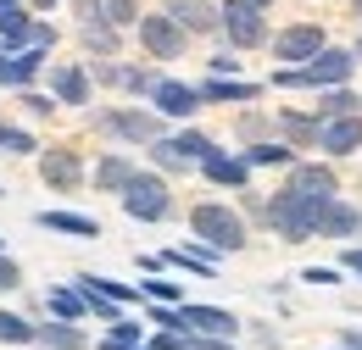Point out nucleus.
I'll return each mask as SVG.
<instances>
[{"label":"nucleus","instance_id":"1","mask_svg":"<svg viewBox=\"0 0 362 350\" xmlns=\"http://www.w3.org/2000/svg\"><path fill=\"white\" fill-rule=\"evenodd\" d=\"M351 67H357V50H334V44H323L313 61H301V67H279L273 84H279V89H329V84H346Z\"/></svg>","mask_w":362,"mask_h":350},{"label":"nucleus","instance_id":"2","mask_svg":"<svg viewBox=\"0 0 362 350\" xmlns=\"http://www.w3.org/2000/svg\"><path fill=\"white\" fill-rule=\"evenodd\" d=\"M189 234H195L206 251H218V256L245 251V222H240V212L223 206V200H201V206L189 212Z\"/></svg>","mask_w":362,"mask_h":350},{"label":"nucleus","instance_id":"3","mask_svg":"<svg viewBox=\"0 0 362 350\" xmlns=\"http://www.w3.org/2000/svg\"><path fill=\"white\" fill-rule=\"evenodd\" d=\"M323 206L329 200H313V195H296V189H279L268 200V222L273 234H284L290 245H301V239H313L317 222H323Z\"/></svg>","mask_w":362,"mask_h":350},{"label":"nucleus","instance_id":"4","mask_svg":"<svg viewBox=\"0 0 362 350\" xmlns=\"http://www.w3.org/2000/svg\"><path fill=\"white\" fill-rule=\"evenodd\" d=\"M123 212L139 222H162L168 212H173V195H168V178H156V173H139L123 183Z\"/></svg>","mask_w":362,"mask_h":350},{"label":"nucleus","instance_id":"5","mask_svg":"<svg viewBox=\"0 0 362 350\" xmlns=\"http://www.w3.org/2000/svg\"><path fill=\"white\" fill-rule=\"evenodd\" d=\"M139 44H145V56H156V61H179L184 56V44H189V34H184L179 23L168 17V11H156V17H145L139 11Z\"/></svg>","mask_w":362,"mask_h":350},{"label":"nucleus","instance_id":"6","mask_svg":"<svg viewBox=\"0 0 362 350\" xmlns=\"http://www.w3.org/2000/svg\"><path fill=\"white\" fill-rule=\"evenodd\" d=\"M223 34H228V44H240V50L268 44V17H262V6L228 0V6H223Z\"/></svg>","mask_w":362,"mask_h":350},{"label":"nucleus","instance_id":"7","mask_svg":"<svg viewBox=\"0 0 362 350\" xmlns=\"http://www.w3.org/2000/svg\"><path fill=\"white\" fill-rule=\"evenodd\" d=\"M100 128L112 139H129V145H151V139H162V111H134V106L100 111Z\"/></svg>","mask_w":362,"mask_h":350},{"label":"nucleus","instance_id":"8","mask_svg":"<svg viewBox=\"0 0 362 350\" xmlns=\"http://www.w3.org/2000/svg\"><path fill=\"white\" fill-rule=\"evenodd\" d=\"M323 44H329V40H323V28H317V23H296V28L273 34V56H279V61H290V67H301V61H313Z\"/></svg>","mask_w":362,"mask_h":350},{"label":"nucleus","instance_id":"9","mask_svg":"<svg viewBox=\"0 0 362 350\" xmlns=\"http://www.w3.org/2000/svg\"><path fill=\"white\" fill-rule=\"evenodd\" d=\"M317 150H329V156H357V150H362V117H357V111H346V117H323Z\"/></svg>","mask_w":362,"mask_h":350},{"label":"nucleus","instance_id":"10","mask_svg":"<svg viewBox=\"0 0 362 350\" xmlns=\"http://www.w3.org/2000/svg\"><path fill=\"white\" fill-rule=\"evenodd\" d=\"M284 189L313 195V200H334L340 195V178H334V167H323V162H290V183Z\"/></svg>","mask_w":362,"mask_h":350},{"label":"nucleus","instance_id":"11","mask_svg":"<svg viewBox=\"0 0 362 350\" xmlns=\"http://www.w3.org/2000/svg\"><path fill=\"white\" fill-rule=\"evenodd\" d=\"M0 40L6 50H23V44H50V28L34 23L23 6H0Z\"/></svg>","mask_w":362,"mask_h":350},{"label":"nucleus","instance_id":"12","mask_svg":"<svg viewBox=\"0 0 362 350\" xmlns=\"http://www.w3.org/2000/svg\"><path fill=\"white\" fill-rule=\"evenodd\" d=\"M195 106H201V89L179 84V78L151 84V111H162V117H195Z\"/></svg>","mask_w":362,"mask_h":350},{"label":"nucleus","instance_id":"13","mask_svg":"<svg viewBox=\"0 0 362 350\" xmlns=\"http://www.w3.org/2000/svg\"><path fill=\"white\" fill-rule=\"evenodd\" d=\"M162 11L179 23L184 34H212V28H223V6H212V0H168Z\"/></svg>","mask_w":362,"mask_h":350},{"label":"nucleus","instance_id":"14","mask_svg":"<svg viewBox=\"0 0 362 350\" xmlns=\"http://www.w3.org/2000/svg\"><path fill=\"white\" fill-rule=\"evenodd\" d=\"M179 317H184V328L189 334H218V339H234V311H223V306H179Z\"/></svg>","mask_w":362,"mask_h":350},{"label":"nucleus","instance_id":"15","mask_svg":"<svg viewBox=\"0 0 362 350\" xmlns=\"http://www.w3.org/2000/svg\"><path fill=\"white\" fill-rule=\"evenodd\" d=\"M201 173L212 178V183H223V189H245L251 162H245V156H228V150H212V156L201 162Z\"/></svg>","mask_w":362,"mask_h":350},{"label":"nucleus","instance_id":"16","mask_svg":"<svg viewBox=\"0 0 362 350\" xmlns=\"http://www.w3.org/2000/svg\"><path fill=\"white\" fill-rule=\"evenodd\" d=\"M50 89H56V100H67V106H90V73L73 67V61L50 67Z\"/></svg>","mask_w":362,"mask_h":350},{"label":"nucleus","instance_id":"17","mask_svg":"<svg viewBox=\"0 0 362 350\" xmlns=\"http://www.w3.org/2000/svg\"><path fill=\"white\" fill-rule=\"evenodd\" d=\"M357 228H362V212L351 206V200H340V195H334V200L323 206V222H317V234H323V239H351Z\"/></svg>","mask_w":362,"mask_h":350},{"label":"nucleus","instance_id":"18","mask_svg":"<svg viewBox=\"0 0 362 350\" xmlns=\"http://www.w3.org/2000/svg\"><path fill=\"white\" fill-rule=\"evenodd\" d=\"M40 173H45L50 189H62V195H67V189H78L84 167H78V156H73V150H50L45 162H40Z\"/></svg>","mask_w":362,"mask_h":350},{"label":"nucleus","instance_id":"19","mask_svg":"<svg viewBox=\"0 0 362 350\" xmlns=\"http://www.w3.org/2000/svg\"><path fill=\"white\" fill-rule=\"evenodd\" d=\"M90 78H100V84H112V89H134V95H151V84H156L145 67H117V61H95Z\"/></svg>","mask_w":362,"mask_h":350},{"label":"nucleus","instance_id":"20","mask_svg":"<svg viewBox=\"0 0 362 350\" xmlns=\"http://www.w3.org/2000/svg\"><path fill=\"white\" fill-rule=\"evenodd\" d=\"M40 228H50V234H73V239H95V234H100V222L84 217V212H40Z\"/></svg>","mask_w":362,"mask_h":350},{"label":"nucleus","instance_id":"21","mask_svg":"<svg viewBox=\"0 0 362 350\" xmlns=\"http://www.w3.org/2000/svg\"><path fill=\"white\" fill-rule=\"evenodd\" d=\"M257 95H262V84H245V78H218V73L201 84V100H257Z\"/></svg>","mask_w":362,"mask_h":350},{"label":"nucleus","instance_id":"22","mask_svg":"<svg viewBox=\"0 0 362 350\" xmlns=\"http://www.w3.org/2000/svg\"><path fill=\"white\" fill-rule=\"evenodd\" d=\"M134 178V162L129 156H100V167H95V183L106 189V195H123V183Z\"/></svg>","mask_w":362,"mask_h":350},{"label":"nucleus","instance_id":"23","mask_svg":"<svg viewBox=\"0 0 362 350\" xmlns=\"http://www.w3.org/2000/svg\"><path fill=\"white\" fill-rule=\"evenodd\" d=\"M90 23H112V28H129V23H139V6H134V0H95Z\"/></svg>","mask_w":362,"mask_h":350},{"label":"nucleus","instance_id":"24","mask_svg":"<svg viewBox=\"0 0 362 350\" xmlns=\"http://www.w3.org/2000/svg\"><path fill=\"white\" fill-rule=\"evenodd\" d=\"M50 317H62V322H78L84 311H90V301H84V289H50Z\"/></svg>","mask_w":362,"mask_h":350},{"label":"nucleus","instance_id":"25","mask_svg":"<svg viewBox=\"0 0 362 350\" xmlns=\"http://www.w3.org/2000/svg\"><path fill=\"white\" fill-rule=\"evenodd\" d=\"M34 339H40V345H50V350H84V334H78L73 322H62V317H56L50 328H34Z\"/></svg>","mask_w":362,"mask_h":350},{"label":"nucleus","instance_id":"26","mask_svg":"<svg viewBox=\"0 0 362 350\" xmlns=\"http://www.w3.org/2000/svg\"><path fill=\"white\" fill-rule=\"evenodd\" d=\"M279 128L290 145H317V128H323V117H301V111H284L279 117Z\"/></svg>","mask_w":362,"mask_h":350},{"label":"nucleus","instance_id":"27","mask_svg":"<svg viewBox=\"0 0 362 350\" xmlns=\"http://www.w3.org/2000/svg\"><path fill=\"white\" fill-rule=\"evenodd\" d=\"M162 262H168V267H184V272H201V278H212V272H218V251H195V245H189V251L162 256Z\"/></svg>","mask_w":362,"mask_h":350},{"label":"nucleus","instance_id":"28","mask_svg":"<svg viewBox=\"0 0 362 350\" xmlns=\"http://www.w3.org/2000/svg\"><path fill=\"white\" fill-rule=\"evenodd\" d=\"M357 106H362V100L346 84H329V89H323V100H317V117H346V111H357Z\"/></svg>","mask_w":362,"mask_h":350},{"label":"nucleus","instance_id":"29","mask_svg":"<svg viewBox=\"0 0 362 350\" xmlns=\"http://www.w3.org/2000/svg\"><path fill=\"white\" fill-rule=\"evenodd\" d=\"M151 162H156L162 173H189V167H195V162L184 156V150L173 145V139H151Z\"/></svg>","mask_w":362,"mask_h":350},{"label":"nucleus","instance_id":"30","mask_svg":"<svg viewBox=\"0 0 362 350\" xmlns=\"http://www.w3.org/2000/svg\"><path fill=\"white\" fill-rule=\"evenodd\" d=\"M245 162H251V167H290V162H296V150H290V145H251V150H245Z\"/></svg>","mask_w":362,"mask_h":350},{"label":"nucleus","instance_id":"31","mask_svg":"<svg viewBox=\"0 0 362 350\" xmlns=\"http://www.w3.org/2000/svg\"><path fill=\"white\" fill-rule=\"evenodd\" d=\"M28 339H34V322L17 311H0V345H28Z\"/></svg>","mask_w":362,"mask_h":350},{"label":"nucleus","instance_id":"32","mask_svg":"<svg viewBox=\"0 0 362 350\" xmlns=\"http://www.w3.org/2000/svg\"><path fill=\"white\" fill-rule=\"evenodd\" d=\"M84 44H90L95 56H112L117 50V28L112 23H84Z\"/></svg>","mask_w":362,"mask_h":350},{"label":"nucleus","instance_id":"33","mask_svg":"<svg viewBox=\"0 0 362 350\" xmlns=\"http://www.w3.org/2000/svg\"><path fill=\"white\" fill-rule=\"evenodd\" d=\"M173 145H179V150H184V156H189V162H195V167H201V162H206V156L218 150V145H212L206 133H195V128H184L179 139H173Z\"/></svg>","mask_w":362,"mask_h":350},{"label":"nucleus","instance_id":"34","mask_svg":"<svg viewBox=\"0 0 362 350\" xmlns=\"http://www.w3.org/2000/svg\"><path fill=\"white\" fill-rule=\"evenodd\" d=\"M139 295L145 301H162V306H179V284H168V278H145Z\"/></svg>","mask_w":362,"mask_h":350},{"label":"nucleus","instance_id":"35","mask_svg":"<svg viewBox=\"0 0 362 350\" xmlns=\"http://www.w3.org/2000/svg\"><path fill=\"white\" fill-rule=\"evenodd\" d=\"M0 150H17V156H23V150H34V133H28V128H11V123H0Z\"/></svg>","mask_w":362,"mask_h":350},{"label":"nucleus","instance_id":"36","mask_svg":"<svg viewBox=\"0 0 362 350\" xmlns=\"http://www.w3.org/2000/svg\"><path fill=\"white\" fill-rule=\"evenodd\" d=\"M139 334H145V328H139L134 317H117V322H112V339H123V345H139Z\"/></svg>","mask_w":362,"mask_h":350},{"label":"nucleus","instance_id":"37","mask_svg":"<svg viewBox=\"0 0 362 350\" xmlns=\"http://www.w3.org/2000/svg\"><path fill=\"white\" fill-rule=\"evenodd\" d=\"M17 284H23L17 262H11V256H0V295H6V289H17Z\"/></svg>","mask_w":362,"mask_h":350},{"label":"nucleus","instance_id":"38","mask_svg":"<svg viewBox=\"0 0 362 350\" xmlns=\"http://www.w3.org/2000/svg\"><path fill=\"white\" fill-rule=\"evenodd\" d=\"M23 106H28L34 117H50V111H56V100H45V95H28V89H23Z\"/></svg>","mask_w":362,"mask_h":350},{"label":"nucleus","instance_id":"39","mask_svg":"<svg viewBox=\"0 0 362 350\" xmlns=\"http://www.w3.org/2000/svg\"><path fill=\"white\" fill-rule=\"evenodd\" d=\"M301 278H307V284H323V289H329V284H340V272H334V267H307Z\"/></svg>","mask_w":362,"mask_h":350},{"label":"nucleus","instance_id":"40","mask_svg":"<svg viewBox=\"0 0 362 350\" xmlns=\"http://www.w3.org/2000/svg\"><path fill=\"white\" fill-rule=\"evenodd\" d=\"M212 73H218V78H234V73H240V61L223 50V56H212Z\"/></svg>","mask_w":362,"mask_h":350},{"label":"nucleus","instance_id":"41","mask_svg":"<svg viewBox=\"0 0 362 350\" xmlns=\"http://www.w3.org/2000/svg\"><path fill=\"white\" fill-rule=\"evenodd\" d=\"M0 84H11V50H6V40H0Z\"/></svg>","mask_w":362,"mask_h":350},{"label":"nucleus","instance_id":"42","mask_svg":"<svg viewBox=\"0 0 362 350\" xmlns=\"http://www.w3.org/2000/svg\"><path fill=\"white\" fill-rule=\"evenodd\" d=\"M346 267H351V272L362 278V245H351V251H346Z\"/></svg>","mask_w":362,"mask_h":350},{"label":"nucleus","instance_id":"43","mask_svg":"<svg viewBox=\"0 0 362 350\" xmlns=\"http://www.w3.org/2000/svg\"><path fill=\"white\" fill-rule=\"evenodd\" d=\"M340 345H351V350H362V328H346V334H340Z\"/></svg>","mask_w":362,"mask_h":350},{"label":"nucleus","instance_id":"44","mask_svg":"<svg viewBox=\"0 0 362 350\" xmlns=\"http://www.w3.org/2000/svg\"><path fill=\"white\" fill-rule=\"evenodd\" d=\"M100 350H139V345H123V339H106Z\"/></svg>","mask_w":362,"mask_h":350},{"label":"nucleus","instance_id":"45","mask_svg":"<svg viewBox=\"0 0 362 350\" xmlns=\"http://www.w3.org/2000/svg\"><path fill=\"white\" fill-rule=\"evenodd\" d=\"M34 6H40V11H56V6H62V0H34Z\"/></svg>","mask_w":362,"mask_h":350},{"label":"nucleus","instance_id":"46","mask_svg":"<svg viewBox=\"0 0 362 350\" xmlns=\"http://www.w3.org/2000/svg\"><path fill=\"white\" fill-rule=\"evenodd\" d=\"M245 6H262V11H268V6H273V0H245Z\"/></svg>","mask_w":362,"mask_h":350},{"label":"nucleus","instance_id":"47","mask_svg":"<svg viewBox=\"0 0 362 350\" xmlns=\"http://www.w3.org/2000/svg\"><path fill=\"white\" fill-rule=\"evenodd\" d=\"M357 61H362V44H357Z\"/></svg>","mask_w":362,"mask_h":350},{"label":"nucleus","instance_id":"48","mask_svg":"<svg viewBox=\"0 0 362 350\" xmlns=\"http://www.w3.org/2000/svg\"><path fill=\"white\" fill-rule=\"evenodd\" d=\"M357 11H362V0H357Z\"/></svg>","mask_w":362,"mask_h":350},{"label":"nucleus","instance_id":"49","mask_svg":"<svg viewBox=\"0 0 362 350\" xmlns=\"http://www.w3.org/2000/svg\"><path fill=\"white\" fill-rule=\"evenodd\" d=\"M340 350H351V345H340Z\"/></svg>","mask_w":362,"mask_h":350},{"label":"nucleus","instance_id":"50","mask_svg":"<svg viewBox=\"0 0 362 350\" xmlns=\"http://www.w3.org/2000/svg\"><path fill=\"white\" fill-rule=\"evenodd\" d=\"M0 195H6V189H0Z\"/></svg>","mask_w":362,"mask_h":350}]
</instances>
